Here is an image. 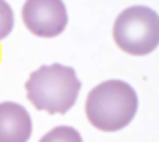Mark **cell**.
Wrapping results in <instances>:
<instances>
[{
	"label": "cell",
	"mask_w": 159,
	"mask_h": 142,
	"mask_svg": "<svg viewBox=\"0 0 159 142\" xmlns=\"http://www.w3.org/2000/svg\"><path fill=\"white\" fill-rule=\"evenodd\" d=\"M139 108V96L125 80H105L91 88L85 100L87 120L103 132H117L129 126Z\"/></svg>",
	"instance_id": "1"
},
{
	"label": "cell",
	"mask_w": 159,
	"mask_h": 142,
	"mask_svg": "<svg viewBox=\"0 0 159 142\" xmlns=\"http://www.w3.org/2000/svg\"><path fill=\"white\" fill-rule=\"evenodd\" d=\"M24 88L36 110H44L48 114H65L77 102L81 80L75 68L54 62L36 68L28 76Z\"/></svg>",
	"instance_id": "2"
},
{
	"label": "cell",
	"mask_w": 159,
	"mask_h": 142,
	"mask_svg": "<svg viewBox=\"0 0 159 142\" xmlns=\"http://www.w3.org/2000/svg\"><path fill=\"white\" fill-rule=\"evenodd\" d=\"M113 40L131 56H145L159 46V14L147 6H129L115 18Z\"/></svg>",
	"instance_id": "3"
},
{
	"label": "cell",
	"mask_w": 159,
	"mask_h": 142,
	"mask_svg": "<svg viewBox=\"0 0 159 142\" xmlns=\"http://www.w3.org/2000/svg\"><path fill=\"white\" fill-rule=\"evenodd\" d=\"M22 22L32 34L54 38L66 28L69 14L62 0H26L22 6Z\"/></svg>",
	"instance_id": "4"
},
{
	"label": "cell",
	"mask_w": 159,
	"mask_h": 142,
	"mask_svg": "<svg viewBox=\"0 0 159 142\" xmlns=\"http://www.w3.org/2000/svg\"><path fill=\"white\" fill-rule=\"evenodd\" d=\"M32 118L18 102H0V142H28Z\"/></svg>",
	"instance_id": "5"
},
{
	"label": "cell",
	"mask_w": 159,
	"mask_h": 142,
	"mask_svg": "<svg viewBox=\"0 0 159 142\" xmlns=\"http://www.w3.org/2000/svg\"><path fill=\"white\" fill-rule=\"evenodd\" d=\"M39 142H83V136L73 126H54Z\"/></svg>",
	"instance_id": "6"
},
{
	"label": "cell",
	"mask_w": 159,
	"mask_h": 142,
	"mask_svg": "<svg viewBox=\"0 0 159 142\" xmlns=\"http://www.w3.org/2000/svg\"><path fill=\"white\" fill-rule=\"evenodd\" d=\"M14 28V12L6 0H0V40H4Z\"/></svg>",
	"instance_id": "7"
}]
</instances>
